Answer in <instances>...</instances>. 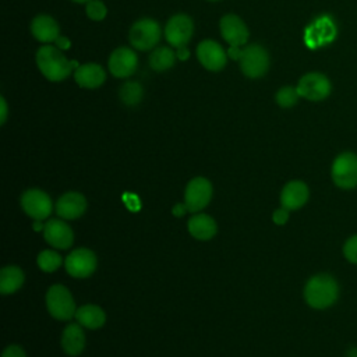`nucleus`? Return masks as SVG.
I'll return each instance as SVG.
<instances>
[{
	"label": "nucleus",
	"mask_w": 357,
	"mask_h": 357,
	"mask_svg": "<svg viewBox=\"0 0 357 357\" xmlns=\"http://www.w3.org/2000/svg\"><path fill=\"white\" fill-rule=\"evenodd\" d=\"M128 39L134 49L141 52L151 50L160 39V26L152 18H141L131 26Z\"/></svg>",
	"instance_id": "obj_5"
},
{
	"label": "nucleus",
	"mask_w": 357,
	"mask_h": 357,
	"mask_svg": "<svg viewBox=\"0 0 357 357\" xmlns=\"http://www.w3.org/2000/svg\"><path fill=\"white\" fill-rule=\"evenodd\" d=\"M220 33L230 46H243L248 40V28L244 21L234 15L227 14L220 20Z\"/></svg>",
	"instance_id": "obj_14"
},
{
	"label": "nucleus",
	"mask_w": 357,
	"mask_h": 357,
	"mask_svg": "<svg viewBox=\"0 0 357 357\" xmlns=\"http://www.w3.org/2000/svg\"><path fill=\"white\" fill-rule=\"evenodd\" d=\"M300 93L294 86H283L276 92L275 100L282 107H291L297 103Z\"/></svg>",
	"instance_id": "obj_27"
},
{
	"label": "nucleus",
	"mask_w": 357,
	"mask_h": 357,
	"mask_svg": "<svg viewBox=\"0 0 357 357\" xmlns=\"http://www.w3.org/2000/svg\"><path fill=\"white\" fill-rule=\"evenodd\" d=\"M45 240L60 250L68 248L74 241V234L71 227L61 219H50L43 229Z\"/></svg>",
	"instance_id": "obj_15"
},
{
	"label": "nucleus",
	"mask_w": 357,
	"mask_h": 357,
	"mask_svg": "<svg viewBox=\"0 0 357 357\" xmlns=\"http://www.w3.org/2000/svg\"><path fill=\"white\" fill-rule=\"evenodd\" d=\"M342 251H343V257L346 258L347 262L357 265V233L350 236L344 241Z\"/></svg>",
	"instance_id": "obj_29"
},
{
	"label": "nucleus",
	"mask_w": 357,
	"mask_h": 357,
	"mask_svg": "<svg viewBox=\"0 0 357 357\" xmlns=\"http://www.w3.org/2000/svg\"><path fill=\"white\" fill-rule=\"evenodd\" d=\"M59 24L56 20L46 14L36 15L31 22L32 35L42 43L54 42L59 36Z\"/></svg>",
	"instance_id": "obj_19"
},
{
	"label": "nucleus",
	"mask_w": 357,
	"mask_h": 357,
	"mask_svg": "<svg viewBox=\"0 0 357 357\" xmlns=\"http://www.w3.org/2000/svg\"><path fill=\"white\" fill-rule=\"evenodd\" d=\"M66 271L74 278H88L96 269V257L88 248H77L66 258Z\"/></svg>",
	"instance_id": "obj_10"
},
{
	"label": "nucleus",
	"mask_w": 357,
	"mask_h": 357,
	"mask_svg": "<svg viewBox=\"0 0 357 357\" xmlns=\"http://www.w3.org/2000/svg\"><path fill=\"white\" fill-rule=\"evenodd\" d=\"M61 346L70 356H78L85 347V333L79 324H70L66 326L61 337Z\"/></svg>",
	"instance_id": "obj_20"
},
{
	"label": "nucleus",
	"mask_w": 357,
	"mask_h": 357,
	"mask_svg": "<svg viewBox=\"0 0 357 357\" xmlns=\"http://www.w3.org/2000/svg\"><path fill=\"white\" fill-rule=\"evenodd\" d=\"M1 357H25V353L20 346H8Z\"/></svg>",
	"instance_id": "obj_31"
},
{
	"label": "nucleus",
	"mask_w": 357,
	"mask_h": 357,
	"mask_svg": "<svg viewBox=\"0 0 357 357\" xmlns=\"http://www.w3.org/2000/svg\"><path fill=\"white\" fill-rule=\"evenodd\" d=\"M308 197H310L308 185L301 180H293L283 187L280 194V204L283 208L289 211H296L305 205V202L308 201Z\"/></svg>",
	"instance_id": "obj_16"
},
{
	"label": "nucleus",
	"mask_w": 357,
	"mask_h": 357,
	"mask_svg": "<svg viewBox=\"0 0 357 357\" xmlns=\"http://www.w3.org/2000/svg\"><path fill=\"white\" fill-rule=\"evenodd\" d=\"M187 211H188V208H187L185 204H177V205L173 206V211H172V212H173L174 216H178V218H180V216H183Z\"/></svg>",
	"instance_id": "obj_35"
},
{
	"label": "nucleus",
	"mask_w": 357,
	"mask_h": 357,
	"mask_svg": "<svg viewBox=\"0 0 357 357\" xmlns=\"http://www.w3.org/2000/svg\"><path fill=\"white\" fill-rule=\"evenodd\" d=\"M124 201H126L127 206H128L131 211H138V209H139L138 198H137L134 194H126V195H124Z\"/></svg>",
	"instance_id": "obj_32"
},
{
	"label": "nucleus",
	"mask_w": 357,
	"mask_h": 357,
	"mask_svg": "<svg viewBox=\"0 0 357 357\" xmlns=\"http://www.w3.org/2000/svg\"><path fill=\"white\" fill-rule=\"evenodd\" d=\"M109 71L116 78H127L134 74L138 66V57L130 47H117L112 52L109 61Z\"/></svg>",
	"instance_id": "obj_12"
},
{
	"label": "nucleus",
	"mask_w": 357,
	"mask_h": 357,
	"mask_svg": "<svg viewBox=\"0 0 357 357\" xmlns=\"http://www.w3.org/2000/svg\"><path fill=\"white\" fill-rule=\"evenodd\" d=\"M32 227H33L36 231H39V230H43V229H45V225L42 223V220H35L33 225H32Z\"/></svg>",
	"instance_id": "obj_38"
},
{
	"label": "nucleus",
	"mask_w": 357,
	"mask_h": 357,
	"mask_svg": "<svg viewBox=\"0 0 357 357\" xmlns=\"http://www.w3.org/2000/svg\"><path fill=\"white\" fill-rule=\"evenodd\" d=\"M241 52H243V49H240V46H230L226 53H227V57H230L233 60H238L241 56Z\"/></svg>",
	"instance_id": "obj_34"
},
{
	"label": "nucleus",
	"mask_w": 357,
	"mask_h": 357,
	"mask_svg": "<svg viewBox=\"0 0 357 357\" xmlns=\"http://www.w3.org/2000/svg\"><path fill=\"white\" fill-rule=\"evenodd\" d=\"M238 61L243 74L248 78H261L269 68L268 52L259 45H250L243 49Z\"/></svg>",
	"instance_id": "obj_6"
},
{
	"label": "nucleus",
	"mask_w": 357,
	"mask_h": 357,
	"mask_svg": "<svg viewBox=\"0 0 357 357\" xmlns=\"http://www.w3.org/2000/svg\"><path fill=\"white\" fill-rule=\"evenodd\" d=\"M185 205L190 212H198L204 209L212 198V185L204 177L192 178L185 188Z\"/></svg>",
	"instance_id": "obj_11"
},
{
	"label": "nucleus",
	"mask_w": 357,
	"mask_h": 357,
	"mask_svg": "<svg viewBox=\"0 0 357 357\" xmlns=\"http://www.w3.org/2000/svg\"><path fill=\"white\" fill-rule=\"evenodd\" d=\"M273 222L276 223V225H284L287 220H289V209H286V208H279V209H276L275 212H273Z\"/></svg>",
	"instance_id": "obj_30"
},
{
	"label": "nucleus",
	"mask_w": 357,
	"mask_h": 357,
	"mask_svg": "<svg viewBox=\"0 0 357 357\" xmlns=\"http://www.w3.org/2000/svg\"><path fill=\"white\" fill-rule=\"evenodd\" d=\"M85 11H86V15L93 21H102L107 14V8L100 0L88 1Z\"/></svg>",
	"instance_id": "obj_28"
},
{
	"label": "nucleus",
	"mask_w": 357,
	"mask_h": 357,
	"mask_svg": "<svg viewBox=\"0 0 357 357\" xmlns=\"http://www.w3.org/2000/svg\"><path fill=\"white\" fill-rule=\"evenodd\" d=\"M297 91L301 98L312 102L324 100L331 93V81L321 73H308L303 75L297 84Z\"/></svg>",
	"instance_id": "obj_7"
},
{
	"label": "nucleus",
	"mask_w": 357,
	"mask_h": 357,
	"mask_svg": "<svg viewBox=\"0 0 357 357\" xmlns=\"http://www.w3.org/2000/svg\"><path fill=\"white\" fill-rule=\"evenodd\" d=\"M176 53L167 46H159L149 54V66L155 71H165L174 66Z\"/></svg>",
	"instance_id": "obj_24"
},
{
	"label": "nucleus",
	"mask_w": 357,
	"mask_h": 357,
	"mask_svg": "<svg viewBox=\"0 0 357 357\" xmlns=\"http://www.w3.org/2000/svg\"><path fill=\"white\" fill-rule=\"evenodd\" d=\"M54 45H56V47H57V49H60V50H67V49H70L71 42H70V39H67L66 36L59 35V36H57V39L54 40Z\"/></svg>",
	"instance_id": "obj_33"
},
{
	"label": "nucleus",
	"mask_w": 357,
	"mask_h": 357,
	"mask_svg": "<svg viewBox=\"0 0 357 357\" xmlns=\"http://www.w3.org/2000/svg\"><path fill=\"white\" fill-rule=\"evenodd\" d=\"M197 59L209 71H219L226 66L227 53L223 47L211 39L202 40L197 47Z\"/></svg>",
	"instance_id": "obj_13"
},
{
	"label": "nucleus",
	"mask_w": 357,
	"mask_h": 357,
	"mask_svg": "<svg viewBox=\"0 0 357 357\" xmlns=\"http://www.w3.org/2000/svg\"><path fill=\"white\" fill-rule=\"evenodd\" d=\"M21 206L28 216L33 220H43L49 218L53 211V204L50 197L36 188L28 190L21 197Z\"/></svg>",
	"instance_id": "obj_8"
},
{
	"label": "nucleus",
	"mask_w": 357,
	"mask_h": 357,
	"mask_svg": "<svg viewBox=\"0 0 357 357\" xmlns=\"http://www.w3.org/2000/svg\"><path fill=\"white\" fill-rule=\"evenodd\" d=\"M346 357H357V347H350L346 353Z\"/></svg>",
	"instance_id": "obj_39"
},
{
	"label": "nucleus",
	"mask_w": 357,
	"mask_h": 357,
	"mask_svg": "<svg viewBox=\"0 0 357 357\" xmlns=\"http://www.w3.org/2000/svg\"><path fill=\"white\" fill-rule=\"evenodd\" d=\"M38 265L45 272H53L61 265V257L52 250H45L38 255Z\"/></svg>",
	"instance_id": "obj_26"
},
{
	"label": "nucleus",
	"mask_w": 357,
	"mask_h": 357,
	"mask_svg": "<svg viewBox=\"0 0 357 357\" xmlns=\"http://www.w3.org/2000/svg\"><path fill=\"white\" fill-rule=\"evenodd\" d=\"M339 283L329 273H317L304 286V300L315 310H326L339 298Z\"/></svg>",
	"instance_id": "obj_1"
},
{
	"label": "nucleus",
	"mask_w": 357,
	"mask_h": 357,
	"mask_svg": "<svg viewBox=\"0 0 357 357\" xmlns=\"http://www.w3.org/2000/svg\"><path fill=\"white\" fill-rule=\"evenodd\" d=\"M0 105H1V119H0V123L4 124V121L7 119V103H6V99L3 96L0 98Z\"/></svg>",
	"instance_id": "obj_37"
},
{
	"label": "nucleus",
	"mask_w": 357,
	"mask_h": 357,
	"mask_svg": "<svg viewBox=\"0 0 357 357\" xmlns=\"http://www.w3.org/2000/svg\"><path fill=\"white\" fill-rule=\"evenodd\" d=\"M75 318L81 326H85L88 329H98L106 321V315L103 310L93 304H86L79 307L75 312Z\"/></svg>",
	"instance_id": "obj_22"
},
{
	"label": "nucleus",
	"mask_w": 357,
	"mask_h": 357,
	"mask_svg": "<svg viewBox=\"0 0 357 357\" xmlns=\"http://www.w3.org/2000/svg\"><path fill=\"white\" fill-rule=\"evenodd\" d=\"M331 177L336 187L353 190L357 187V153L346 151L339 153L331 166Z\"/></svg>",
	"instance_id": "obj_3"
},
{
	"label": "nucleus",
	"mask_w": 357,
	"mask_h": 357,
	"mask_svg": "<svg viewBox=\"0 0 357 357\" xmlns=\"http://www.w3.org/2000/svg\"><path fill=\"white\" fill-rule=\"evenodd\" d=\"M176 56L178 57V60H187L190 57V52L185 46H181V47H177V52H176Z\"/></svg>",
	"instance_id": "obj_36"
},
{
	"label": "nucleus",
	"mask_w": 357,
	"mask_h": 357,
	"mask_svg": "<svg viewBox=\"0 0 357 357\" xmlns=\"http://www.w3.org/2000/svg\"><path fill=\"white\" fill-rule=\"evenodd\" d=\"M209 1H219V0H209Z\"/></svg>",
	"instance_id": "obj_41"
},
{
	"label": "nucleus",
	"mask_w": 357,
	"mask_h": 357,
	"mask_svg": "<svg viewBox=\"0 0 357 357\" xmlns=\"http://www.w3.org/2000/svg\"><path fill=\"white\" fill-rule=\"evenodd\" d=\"M36 64L43 77L52 82L63 81L74 70L71 60H67L61 50L52 45H43L39 47L36 52Z\"/></svg>",
	"instance_id": "obj_2"
},
{
	"label": "nucleus",
	"mask_w": 357,
	"mask_h": 357,
	"mask_svg": "<svg viewBox=\"0 0 357 357\" xmlns=\"http://www.w3.org/2000/svg\"><path fill=\"white\" fill-rule=\"evenodd\" d=\"M71 1H74V3H88L91 0H71Z\"/></svg>",
	"instance_id": "obj_40"
},
{
	"label": "nucleus",
	"mask_w": 357,
	"mask_h": 357,
	"mask_svg": "<svg viewBox=\"0 0 357 357\" xmlns=\"http://www.w3.org/2000/svg\"><path fill=\"white\" fill-rule=\"evenodd\" d=\"M86 209V199L79 192H67L56 204V212L63 219H77Z\"/></svg>",
	"instance_id": "obj_17"
},
{
	"label": "nucleus",
	"mask_w": 357,
	"mask_h": 357,
	"mask_svg": "<svg viewBox=\"0 0 357 357\" xmlns=\"http://www.w3.org/2000/svg\"><path fill=\"white\" fill-rule=\"evenodd\" d=\"M188 231L197 240H209L216 233V223L211 216L205 213H198L190 218Z\"/></svg>",
	"instance_id": "obj_21"
},
{
	"label": "nucleus",
	"mask_w": 357,
	"mask_h": 357,
	"mask_svg": "<svg viewBox=\"0 0 357 357\" xmlns=\"http://www.w3.org/2000/svg\"><path fill=\"white\" fill-rule=\"evenodd\" d=\"M24 283V272L18 266H6L0 272V291L10 294L17 291Z\"/></svg>",
	"instance_id": "obj_23"
},
{
	"label": "nucleus",
	"mask_w": 357,
	"mask_h": 357,
	"mask_svg": "<svg viewBox=\"0 0 357 357\" xmlns=\"http://www.w3.org/2000/svg\"><path fill=\"white\" fill-rule=\"evenodd\" d=\"M75 82L85 89H95L100 86L106 79L105 70L96 63L81 64L74 73Z\"/></svg>",
	"instance_id": "obj_18"
},
{
	"label": "nucleus",
	"mask_w": 357,
	"mask_h": 357,
	"mask_svg": "<svg viewBox=\"0 0 357 357\" xmlns=\"http://www.w3.org/2000/svg\"><path fill=\"white\" fill-rule=\"evenodd\" d=\"M46 305L50 315L60 321L75 317L77 308L71 293L61 284H53L46 294Z\"/></svg>",
	"instance_id": "obj_4"
},
{
	"label": "nucleus",
	"mask_w": 357,
	"mask_h": 357,
	"mask_svg": "<svg viewBox=\"0 0 357 357\" xmlns=\"http://www.w3.org/2000/svg\"><path fill=\"white\" fill-rule=\"evenodd\" d=\"M194 32L192 20L185 14L173 15L165 28V38L173 47H181L188 43Z\"/></svg>",
	"instance_id": "obj_9"
},
{
	"label": "nucleus",
	"mask_w": 357,
	"mask_h": 357,
	"mask_svg": "<svg viewBox=\"0 0 357 357\" xmlns=\"http://www.w3.org/2000/svg\"><path fill=\"white\" fill-rule=\"evenodd\" d=\"M119 96L124 105L135 106L141 102V99L144 96V88L137 81H127L120 86Z\"/></svg>",
	"instance_id": "obj_25"
}]
</instances>
